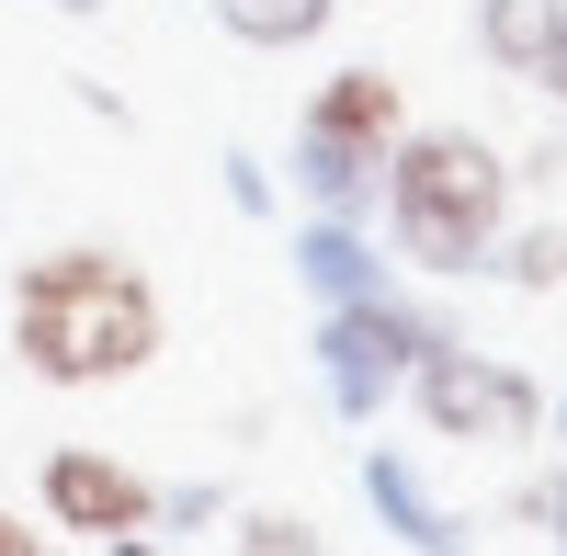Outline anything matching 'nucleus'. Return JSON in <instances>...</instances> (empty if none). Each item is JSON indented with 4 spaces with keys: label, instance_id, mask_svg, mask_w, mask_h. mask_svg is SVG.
I'll return each mask as SVG.
<instances>
[{
    "label": "nucleus",
    "instance_id": "f3484780",
    "mask_svg": "<svg viewBox=\"0 0 567 556\" xmlns=\"http://www.w3.org/2000/svg\"><path fill=\"white\" fill-rule=\"evenodd\" d=\"M0 556H45V534H34L23 512H0Z\"/></svg>",
    "mask_w": 567,
    "mask_h": 556
},
{
    "label": "nucleus",
    "instance_id": "f8f14e48",
    "mask_svg": "<svg viewBox=\"0 0 567 556\" xmlns=\"http://www.w3.org/2000/svg\"><path fill=\"white\" fill-rule=\"evenodd\" d=\"M488 272H499V285H523V296H556V285H567L556 216H545V227H499V239H488Z\"/></svg>",
    "mask_w": 567,
    "mask_h": 556
},
{
    "label": "nucleus",
    "instance_id": "6e6552de",
    "mask_svg": "<svg viewBox=\"0 0 567 556\" xmlns=\"http://www.w3.org/2000/svg\"><path fill=\"white\" fill-rule=\"evenodd\" d=\"M284 261H296V285L318 307H363L398 285V250H374V227H341V216H307L296 239H284Z\"/></svg>",
    "mask_w": 567,
    "mask_h": 556
},
{
    "label": "nucleus",
    "instance_id": "423d86ee",
    "mask_svg": "<svg viewBox=\"0 0 567 556\" xmlns=\"http://www.w3.org/2000/svg\"><path fill=\"white\" fill-rule=\"evenodd\" d=\"M352 477H363V512L386 523L409 556H477V523H465L454 500L420 477V454H409V443H363V466H352Z\"/></svg>",
    "mask_w": 567,
    "mask_h": 556
},
{
    "label": "nucleus",
    "instance_id": "4be33fe9",
    "mask_svg": "<svg viewBox=\"0 0 567 556\" xmlns=\"http://www.w3.org/2000/svg\"><path fill=\"white\" fill-rule=\"evenodd\" d=\"M556 239H567V216H556Z\"/></svg>",
    "mask_w": 567,
    "mask_h": 556
},
{
    "label": "nucleus",
    "instance_id": "7ed1b4c3",
    "mask_svg": "<svg viewBox=\"0 0 567 556\" xmlns=\"http://www.w3.org/2000/svg\"><path fill=\"white\" fill-rule=\"evenodd\" d=\"M432 341H454V318L432 307V296H409V285H386V296H363V307H318V398H329V421H352V432H374L398 409V387H409V363L432 352Z\"/></svg>",
    "mask_w": 567,
    "mask_h": 556
},
{
    "label": "nucleus",
    "instance_id": "20e7f679",
    "mask_svg": "<svg viewBox=\"0 0 567 556\" xmlns=\"http://www.w3.org/2000/svg\"><path fill=\"white\" fill-rule=\"evenodd\" d=\"M398 398L420 409V432H432V443H488V454H511V443L545 432V387H534L511 352H477L465 330L420 352Z\"/></svg>",
    "mask_w": 567,
    "mask_h": 556
},
{
    "label": "nucleus",
    "instance_id": "f03ea898",
    "mask_svg": "<svg viewBox=\"0 0 567 556\" xmlns=\"http://www.w3.org/2000/svg\"><path fill=\"white\" fill-rule=\"evenodd\" d=\"M511 159H499V136L477 125H398V148H386V250L409 272H432V285H477L488 272V239L511 227Z\"/></svg>",
    "mask_w": 567,
    "mask_h": 556
},
{
    "label": "nucleus",
    "instance_id": "2eb2a0df",
    "mask_svg": "<svg viewBox=\"0 0 567 556\" xmlns=\"http://www.w3.org/2000/svg\"><path fill=\"white\" fill-rule=\"evenodd\" d=\"M216 171H227V205H239V216H272V171H261L250 148H227Z\"/></svg>",
    "mask_w": 567,
    "mask_h": 556
},
{
    "label": "nucleus",
    "instance_id": "9b49d317",
    "mask_svg": "<svg viewBox=\"0 0 567 556\" xmlns=\"http://www.w3.org/2000/svg\"><path fill=\"white\" fill-rule=\"evenodd\" d=\"M329 12H341V0H216V23L239 45H272V58H284V45H318Z\"/></svg>",
    "mask_w": 567,
    "mask_h": 556
},
{
    "label": "nucleus",
    "instance_id": "412c9836",
    "mask_svg": "<svg viewBox=\"0 0 567 556\" xmlns=\"http://www.w3.org/2000/svg\"><path fill=\"white\" fill-rule=\"evenodd\" d=\"M556 443H567V387H556Z\"/></svg>",
    "mask_w": 567,
    "mask_h": 556
},
{
    "label": "nucleus",
    "instance_id": "a211bd4d",
    "mask_svg": "<svg viewBox=\"0 0 567 556\" xmlns=\"http://www.w3.org/2000/svg\"><path fill=\"white\" fill-rule=\"evenodd\" d=\"M534 512H545V523H556V556H567V477H556V488H545V500H534Z\"/></svg>",
    "mask_w": 567,
    "mask_h": 556
},
{
    "label": "nucleus",
    "instance_id": "6ab92c4d",
    "mask_svg": "<svg viewBox=\"0 0 567 556\" xmlns=\"http://www.w3.org/2000/svg\"><path fill=\"white\" fill-rule=\"evenodd\" d=\"M45 12H69V23H103V0H45Z\"/></svg>",
    "mask_w": 567,
    "mask_h": 556
},
{
    "label": "nucleus",
    "instance_id": "ddd939ff",
    "mask_svg": "<svg viewBox=\"0 0 567 556\" xmlns=\"http://www.w3.org/2000/svg\"><path fill=\"white\" fill-rule=\"evenodd\" d=\"M227 556H329V534L307 512H239V545Z\"/></svg>",
    "mask_w": 567,
    "mask_h": 556
},
{
    "label": "nucleus",
    "instance_id": "aec40b11",
    "mask_svg": "<svg viewBox=\"0 0 567 556\" xmlns=\"http://www.w3.org/2000/svg\"><path fill=\"white\" fill-rule=\"evenodd\" d=\"M103 556H159V545H148V534H114V545H103Z\"/></svg>",
    "mask_w": 567,
    "mask_h": 556
},
{
    "label": "nucleus",
    "instance_id": "0eeeda50",
    "mask_svg": "<svg viewBox=\"0 0 567 556\" xmlns=\"http://www.w3.org/2000/svg\"><path fill=\"white\" fill-rule=\"evenodd\" d=\"M284 182L307 194V216L374 227V205H386V148H363V136H318V125H296V148H284Z\"/></svg>",
    "mask_w": 567,
    "mask_h": 556
},
{
    "label": "nucleus",
    "instance_id": "4468645a",
    "mask_svg": "<svg viewBox=\"0 0 567 556\" xmlns=\"http://www.w3.org/2000/svg\"><path fill=\"white\" fill-rule=\"evenodd\" d=\"M148 523L205 534V523H227V488H216V477H182V488H159V512H148Z\"/></svg>",
    "mask_w": 567,
    "mask_h": 556
},
{
    "label": "nucleus",
    "instance_id": "39448f33",
    "mask_svg": "<svg viewBox=\"0 0 567 556\" xmlns=\"http://www.w3.org/2000/svg\"><path fill=\"white\" fill-rule=\"evenodd\" d=\"M34 500H45V523H58V534H91V545L148 534V512H159V488L136 477L125 454H103V443H58V454H45V477H34Z\"/></svg>",
    "mask_w": 567,
    "mask_h": 556
},
{
    "label": "nucleus",
    "instance_id": "1a4fd4ad",
    "mask_svg": "<svg viewBox=\"0 0 567 556\" xmlns=\"http://www.w3.org/2000/svg\"><path fill=\"white\" fill-rule=\"evenodd\" d=\"M296 125H318V136H363V148H398L409 103H398V80L363 58V69H329V80H318V103H307Z\"/></svg>",
    "mask_w": 567,
    "mask_h": 556
},
{
    "label": "nucleus",
    "instance_id": "f257e3e1",
    "mask_svg": "<svg viewBox=\"0 0 567 556\" xmlns=\"http://www.w3.org/2000/svg\"><path fill=\"white\" fill-rule=\"evenodd\" d=\"M12 352L45 387H125L159 363V296L125 250H34L12 272Z\"/></svg>",
    "mask_w": 567,
    "mask_h": 556
},
{
    "label": "nucleus",
    "instance_id": "9d476101",
    "mask_svg": "<svg viewBox=\"0 0 567 556\" xmlns=\"http://www.w3.org/2000/svg\"><path fill=\"white\" fill-rule=\"evenodd\" d=\"M556 23H567V0H477V58L511 69V80H534V58L556 45Z\"/></svg>",
    "mask_w": 567,
    "mask_h": 556
},
{
    "label": "nucleus",
    "instance_id": "dca6fc26",
    "mask_svg": "<svg viewBox=\"0 0 567 556\" xmlns=\"http://www.w3.org/2000/svg\"><path fill=\"white\" fill-rule=\"evenodd\" d=\"M534 91H545V114H556V136H567V23H556V45L534 58Z\"/></svg>",
    "mask_w": 567,
    "mask_h": 556
}]
</instances>
